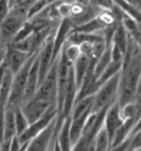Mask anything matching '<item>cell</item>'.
<instances>
[{
    "label": "cell",
    "instance_id": "cell-1",
    "mask_svg": "<svg viewBox=\"0 0 141 151\" xmlns=\"http://www.w3.org/2000/svg\"><path fill=\"white\" fill-rule=\"evenodd\" d=\"M37 51H35L33 54L30 55L29 59L23 64V66L21 67L16 74L12 75L11 88H10V94H9L8 103H7L6 108L14 109L17 107H20L21 103H22V98H23V94H24L25 84H27V76H28L31 64L37 56Z\"/></svg>",
    "mask_w": 141,
    "mask_h": 151
},
{
    "label": "cell",
    "instance_id": "cell-2",
    "mask_svg": "<svg viewBox=\"0 0 141 151\" xmlns=\"http://www.w3.org/2000/svg\"><path fill=\"white\" fill-rule=\"evenodd\" d=\"M119 74H120V72L115 76L110 77L108 81H106L104 84L100 85V87L95 93L94 103H93L91 111H93V113L98 111L103 107L112 105L114 101H117L118 85H119Z\"/></svg>",
    "mask_w": 141,
    "mask_h": 151
},
{
    "label": "cell",
    "instance_id": "cell-3",
    "mask_svg": "<svg viewBox=\"0 0 141 151\" xmlns=\"http://www.w3.org/2000/svg\"><path fill=\"white\" fill-rule=\"evenodd\" d=\"M58 55L55 58L44 78L37 86V89L34 96L46 99L52 104L56 105V86H58Z\"/></svg>",
    "mask_w": 141,
    "mask_h": 151
},
{
    "label": "cell",
    "instance_id": "cell-4",
    "mask_svg": "<svg viewBox=\"0 0 141 151\" xmlns=\"http://www.w3.org/2000/svg\"><path fill=\"white\" fill-rule=\"evenodd\" d=\"M56 117L29 141L24 150H52L56 142Z\"/></svg>",
    "mask_w": 141,
    "mask_h": 151
},
{
    "label": "cell",
    "instance_id": "cell-5",
    "mask_svg": "<svg viewBox=\"0 0 141 151\" xmlns=\"http://www.w3.org/2000/svg\"><path fill=\"white\" fill-rule=\"evenodd\" d=\"M27 19L28 18L25 16L16 12L10 8L9 14L0 22V42L4 44L10 42L21 29V27L24 24Z\"/></svg>",
    "mask_w": 141,
    "mask_h": 151
},
{
    "label": "cell",
    "instance_id": "cell-6",
    "mask_svg": "<svg viewBox=\"0 0 141 151\" xmlns=\"http://www.w3.org/2000/svg\"><path fill=\"white\" fill-rule=\"evenodd\" d=\"M56 115H58L56 108H55V107H51L42 117H40L37 120H35V122L29 124V126L27 127V129H25L21 134L18 136L19 141H20V143H21V150H24L30 140L33 138L35 134H39L44 127L47 126V124H49L51 120H53L54 118L56 117Z\"/></svg>",
    "mask_w": 141,
    "mask_h": 151
},
{
    "label": "cell",
    "instance_id": "cell-7",
    "mask_svg": "<svg viewBox=\"0 0 141 151\" xmlns=\"http://www.w3.org/2000/svg\"><path fill=\"white\" fill-rule=\"evenodd\" d=\"M51 107H55V106L52 105L50 101L46 99L33 96L32 98H30L29 101H24L20 106V109L25 116V118L28 119L29 124H31V122L37 120L40 117H42Z\"/></svg>",
    "mask_w": 141,
    "mask_h": 151
},
{
    "label": "cell",
    "instance_id": "cell-8",
    "mask_svg": "<svg viewBox=\"0 0 141 151\" xmlns=\"http://www.w3.org/2000/svg\"><path fill=\"white\" fill-rule=\"evenodd\" d=\"M33 54V53H32ZM30 53L23 52L21 50H18L13 46L7 44L6 46V54H4V66L13 74H16L21 67L23 66L25 61L29 59Z\"/></svg>",
    "mask_w": 141,
    "mask_h": 151
},
{
    "label": "cell",
    "instance_id": "cell-9",
    "mask_svg": "<svg viewBox=\"0 0 141 151\" xmlns=\"http://www.w3.org/2000/svg\"><path fill=\"white\" fill-rule=\"evenodd\" d=\"M74 28V24L72 23L70 18H64L58 22L56 25V29L54 31V38H53V59L58 55V53L62 50L64 43L66 42L67 38L72 30Z\"/></svg>",
    "mask_w": 141,
    "mask_h": 151
},
{
    "label": "cell",
    "instance_id": "cell-10",
    "mask_svg": "<svg viewBox=\"0 0 141 151\" xmlns=\"http://www.w3.org/2000/svg\"><path fill=\"white\" fill-rule=\"evenodd\" d=\"M121 122H122V118L120 116V105L116 101L112 105L108 106L104 117V127L109 136L110 145H112V137L116 132V130L118 129V127L120 126Z\"/></svg>",
    "mask_w": 141,
    "mask_h": 151
},
{
    "label": "cell",
    "instance_id": "cell-11",
    "mask_svg": "<svg viewBox=\"0 0 141 151\" xmlns=\"http://www.w3.org/2000/svg\"><path fill=\"white\" fill-rule=\"evenodd\" d=\"M37 86H39V63H37V56L33 60L32 64H31L28 76H27V84H25L24 94H23V98H22L21 105L24 101H29L30 98H32L35 95Z\"/></svg>",
    "mask_w": 141,
    "mask_h": 151
},
{
    "label": "cell",
    "instance_id": "cell-12",
    "mask_svg": "<svg viewBox=\"0 0 141 151\" xmlns=\"http://www.w3.org/2000/svg\"><path fill=\"white\" fill-rule=\"evenodd\" d=\"M94 97H95V94H91V95H86L75 99L74 105L70 110V119L77 118L82 116L83 114L91 111L93 103H94Z\"/></svg>",
    "mask_w": 141,
    "mask_h": 151
},
{
    "label": "cell",
    "instance_id": "cell-13",
    "mask_svg": "<svg viewBox=\"0 0 141 151\" xmlns=\"http://www.w3.org/2000/svg\"><path fill=\"white\" fill-rule=\"evenodd\" d=\"M89 60L91 59L88 58L87 55L81 53L78 58L72 63V70H73V74H74L75 83H76L77 89H78L79 85H81L84 76L87 72L88 65H89Z\"/></svg>",
    "mask_w": 141,
    "mask_h": 151
},
{
    "label": "cell",
    "instance_id": "cell-14",
    "mask_svg": "<svg viewBox=\"0 0 141 151\" xmlns=\"http://www.w3.org/2000/svg\"><path fill=\"white\" fill-rule=\"evenodd\" d=\"M16 136V124H14V109L6 108L4 118V140H11Z\"/></svg>",
    "mask_w": 141,
    "mask_h": 151
},
{
    "label": "cell",
    "instance_id": "cell-15",
    "mask_svg": "<svg viewBox=\"0 0 141 151\" xmlns=\"http://www.w3.org/2000/svg\"><path fill=\"white\" fill-rule=\"evenodd\" d=\"M93 148H94V150L100 151L110 150V139H109V136L105 129L104 125L95 134V138L93 141Z\"/></svg>",
    "mask_w": 141,
    "mask_h": 151
},
{
    "label": "cell",
    "instance_id": "cell-16",
    "mask_svg": "<svg viewBox=\"0 0 141 151\" xmlns=\"http://www.w3.org/2000/svg\"><path fill=\"white\" fill-rule=\"evenodd\" d=\"M112 4L117 6L124 14H127V16L133 18L137 21L140 22V8H137L136 6H133L132 4H130L127 0H112Z\"/></svg>",
    "mask_w": 141,
    "mask_h": 151
},
{
    "label": "cell",
    "instance_id": "cell-17",
    "mask_svg": "<svg viewBox=\"0 0 141 151\" xmlns=\"http://www.w3.org/2000/svg\"><path fill=\"white\" fill-rule=\"evenodd\" d=\"M112 43L118 46L124 52V54L126 53L127 45H128V33L124 28V25L121 24V22L117 25L116 30H115V33L112 35Z\"/></svg>",
    "mask_w": 141,
    "mask_h": 151
},
{
    "label": "cell",
    "instance_id": "cell-18",
    "mask_svg": "<svg viewBox=\"0 0 141 151\" xmlns=\"http://www.w3.org/2000/svg\"><path fill=\"white\" fill-rule=\"evenodd\" d=\"M14 124H16V134L17 136L22 134L27 129V127L29 126V122L23 115V113L21 111L20 107L14 108Z\"/></svg>",
    "mask_w": 141,
    "mask_h": 151
},
{
    "label": "cell",
    "instance_id": "cell-19",
    "mask_svg": "<svg viewBox=\"0 0 141 151\" xmlns=\"http://www.w3.org/2000/svg\"><path fill=\"white\" fill-rule=\"evenodd\" d=\"M62 50H63L64 55H65V58L70 61V63H73L75 60L81 55L79 46L76 45V44H72V43L65 42L62 47Z\"/></svg>",
    "mask_w": 141,
    "mask_h": 151
},
{
    "label": "cell",
    "instance_id": "cell-20",
    "mask_svg": "<svg viewBox=\"0 0 141 151\" xmlns=\"http://www.w3.org/2000/svg\"><path fill=\"white\" fill-rule=\"evenodd\" d=\"M109 50H110V58H112V62L122 63V60H124V52H122L117 45H115L114 43H110Z\"/></svg>",
    "mask_w": 141,
    "mask_h": 151
},
{
    "label": "cell",
    "instance_id": "cell-21",
    "mask_svg": "<svg viewBox=\"0 0 141 151\" xmlns=\"http://www.w3.org/2000/svg\"><path fill=\"white\" fill-rule=\"evenodd\" d=\"M10 4L9 0H0V22L9 14L10 11Z\"/></svg>",
    "mask_w": 141,
    "mask_h": 151
},
{
    "label": "cell",
    "instance_id": "cell-22",
    "mask_svg": "<svg viewBox=\"0 0 141 151\" xmlns=\"http://www.w3.org/2000/svg\"><path fill=\"white\" fill-rule=\"evenodd\" d=\"M9 150H21V143L19 141L18 136H13L11 141H10V146H9Z\"/></svg>",
    "mask_w": 141,
    "mask_h": 151
},
{
    "label": "cell",
    "instance_id": "cell-23",
    "mask_svg": "<svg viewBox=\"0 0 141 151\" xmlns=\"http://www.w3.org/2000/svg\"><path fill=\"white\" fill-rule=\"evenodd\" d=\"M6 46L7 44H0V66L4 64V54H6Z\"/></svg>",
    "mask_w": 141,
    "mask_h": 151
},
{
    "label": "cell",
    "instance_id": "cell-24",
    "mask_svg": "<svg viewBox=\"0 0 141 151\" xmlns=\"http://www.w3.org/2000/svg\"><path fill=\"white\" fill-rule=\"evenodd\" d=\"M73 1H78V2H87L86 0H73Z\"/></svg>",
    "mask_w": 141,
    "mask_h": 151
},
{
    "label": "cell",
    "instance_id": "cell-25",
    "mask_svg": "<svg viewBox=\"0 0 141 151\" xmlns=\"http://www.w3.org/2000/svg\"><path fill=\"white\" fill-rule=\"evenodd\" d=\"M13 0H9V4H10V7H11V4H12Z\"/></svg>",
    "mask_w": 141,
    "mask_h": 151
},
{
    "label": "cell",
    "instance_id": "cell-26",
    "mask_svg": "<svg viewBox=\"0 0 141 151\" xmlns=\"http://www.w3.org/2000/svg\"><path fill=\"white\" fill-rule=\"evenodd\" d=\"M0 44H2V43H1V42H0Z\"/></svg>",
    "mask_w": 141,
    "mask_h": 151
}]
</instances>
